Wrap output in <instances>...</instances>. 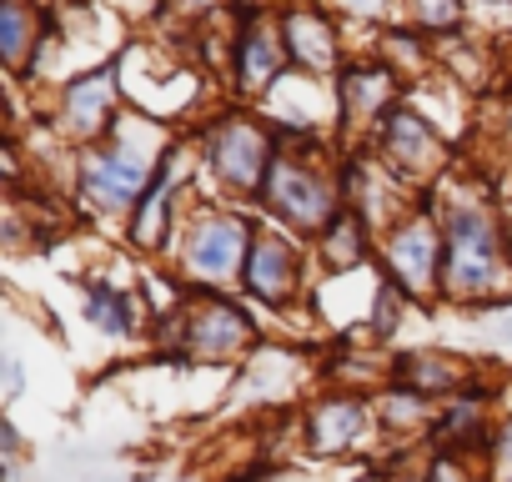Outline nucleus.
Listing matches in <instances>:
<instances>
[{"label": "nucleus", "mask_w": 512, "mask_h": 482, "mask_svg": "<svg viewBox=\"0 0 512 482\" xmlns=\"http://www.w3.org/2000/svg\"><path fill=\"white\" fill-rule=\"evenodd\" d=\"M492 277V231L477 211L447 216V282L457 292L482 287Z\"/></svg>", "instance_id": "f257e3e1"}, {"label": "nucleus", "mask_w": 512, "mask_h": 482, "mask_svg": "<svg viewBox=\"0 0 512 482\" xmlns=\"http://www.w3.org/2000/svg\"><path fill=\"white\" fill-rule=\"evenodd\" d=\"M241 252H246V226L216 216V221H206V226L196 231L191 267H196V272H231V267L241 262Z\"/></svg>", "instance_id": "f03ea898"}, {"label": "nucleus", "mask_w": 512, "mask_h": 482, "mask_svg": "<svg viewBox=\"0 0 512 482\" xmlns=\"http://www.w3.org/2000/svg\"><path fill=\"white\" fill-rule=\"evenodd\" d=\"M141 181H146V166H141L136 156H101V161L86 171L91 196H96V201H106V206L131 201V196L141 191Z\"/></svg>", "instance_id": "7ed1b4c3"}, {"label": "nucleus", "mask_w": 512, "mask_h": 482, "mask_svg": "<svg viewBox=\"0 0 512 482\" xmlns=\"http://www.w3.org/2000/svg\"><path fill=\"white\" fill-rule=\"evenodd\" d=\"M216 166H221V176H226V181L251 186L256 176H262V136L246 131V126L226 131V136L216 141Z\"/></svg>", "instance_id": "20e7f679"}, {"label": "nucleus", "mask_w": 512, "mask_h": 482, "mask_svg": "<svg viewBox=\"0 0 512 482\" xmlns=\"http://www.w3.org/2000/svg\"><path fill=\"white\" fill-rule=\"evenodd\" d=\"M272 196H277V206H282L287 216H297V221H317V216L327 211L322 186H317L312 176H302L297 166H282V171L272 176Z\"/></svg>", "instance_id": "39448f33"}, {"label": "nucleus", "mask_w": 512, "mask_h": 482, "mask_svg": "<svg viewBox=\"0 0 512 482\" xmlns=\"http://www.w3.org/2000/svg\"><path fill=\"white\" fill-rule=\"evenodd\" d=\"M246 282H251L256 297H267V302H282V297H287L292 262H287V252L277 247V241H262V247L251 252V272H246Z\"/></svg>", "instance_id": "423d86ee"}, {"label": "nucleus", "mask_w": 512, "mask_h": 482, "mask_svg": "<svg viewBox=\"0 0 512 482\" xmlns=\"http://www.w3.org/2000/svg\"><path fill=\"white\" fill-rule=\"evenodd\" d=\"M106 106H111V76H106V71H101V76H86V81L71 91V126H76V131H96L101 116H106Z\"/></svg>", "instance_id": "0eeeda50"}, {"label": "nucleus", "mask_w": 512, "mask_h": 482, "mask_svg": "<svg viewBox=\"0 0 512 482\" xmlns=\"http://www.w3.org/2000/svg\"><path fill=\"white\" fill-rule=\"evenodd\" d=\"M357 427H362V407H352V402L322 407V417H317V442H322V447H342V442H352Z\"/></svg>", "instance_id": "6e6552de"}, {"label": "nucleus", "mask_w": 512, "mask_h": 482, "mask_svg": "<svg viewBox=\"0 0 512 482\" xmlns=\"http://www.w3.org/2000/svg\"><path fill=\"white\" fill-rule=\"evenodd\" d=\"M387 141H392V151H397L402 161H417V156H427V151H432V131H427L417 116H392Z\"/></svg>", "instance_id": "1a4fd4ad"}, {"label": "nucleus", "mask_w": 512, "mask_h": 482, "mask_svg": "<svg viewBox=\"0 0 512 482\" xmlns=\"http://www.w3.org/2000/svg\"><path fill=\"white\" fill-rule=\"evenodd\" d=\"M241 56H246V81L251 86H267V76L282 66V46H272V36H246Z\"/></svg>", "instance_id": "9d476101"}, {"label": "nucleus", "mask_w": 512, "mask_h": 482, "mask_svg": "<svg viewBox=\"0 0 512 482\" xmlns=\"http://www.w3.org/2000/svg\"><path fill=\"white\" fill-rule=\"evenodd\" d=\"M201 322H206V327H196V342H201L206 352L246 342V327H241V317H231V312H211V317H201Z\"/></svg>", "instance_id": "9b49d317"}, {"label": "nucleus", "mask_w": 512, "mask_h": 482, "mask_svg": "<svg viewBox=\"0 0 512 482\" xmlns=\"http://www.w3.org/2000/svg\"><path fill=\"white\" fill-rule=\"evenodd\" d=\"M427 257H432V241H427L422 231H407V236L397 241V267L407 262L412 287H422V282H427Z\"/></svg>", "instance_id": "f8f14e48"}, {"label": "nucleus", "mask_w": 512, "mask_h": 482, "mask_svg": "<svg viewBox=\"0 0 512 482\" xmlns=\"http://www.w3.org/2000/svg\"><path fill=\"white\" fill-rule=\"evenodd\" d=\"M327 257H332V267H347V262H357V257H362V241H357V216H337Z\"/></svg>", "instance_id": "ddd939ff"}, {"label": "nucleus", "mask_w": 512, "mask_h": 482, "mask_svg": "<svg viewBox=\"0 0 512 482\" xmlns=\"http://www.w3.org/2000/svg\"><path fill=\"white\" fill-rule=\"evenodd\" d=\"M161 226H166V186H156V191L146 196V206H141V221H136V241H141V247H156Z\"/></svg>", "instance_id": "4468645a"}, {"label": "nucleus", "mask_w": 512, "mask_h": 482, "mask_svg": "<svg viewBox=\"0 0 512 482\" xmlns=\"http://www.w3.org/2000/svg\"><path fill=\"white\" fill-rule=\"evenodd\" d=\"M91 317H96L106 332H121V327H126V302H121L111 287H91Z\"/></svg>", "instance_id": "2eb2a0df"}, {"label": "nucleus", "mask_w": 512, "mask_h": 482, "mask_svg": "<svg viewBox=\"0 0 512 482\" xmlns=\"http://www.w3.org/2000/svg\"><path fill=\"white\" fill-rule=\"evenodd\" d=\"M21 46H26V11L11 0V6H6V56L16 61V56H21Z\"/></svg>", "instance_id": "dca6fc26"}]
</instances>
